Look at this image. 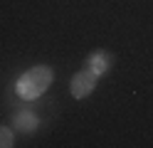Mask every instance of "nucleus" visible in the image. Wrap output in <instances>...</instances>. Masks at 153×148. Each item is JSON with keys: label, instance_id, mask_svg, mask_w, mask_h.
Listing matches in <instances>:
<instances>
[{"label": "nucleus", "instance_id": "f257e3e1", "mask_svg": "<svg viewBox=\"0 0 153 148\" xmlns=\"http://www.w3.org/2000/svg\"><path fill=\"white\" fill-rule=\"evenodd\" d=\"M54 79V72L47 64H37L32 69H27V72L17 79V94H20L22 99H37L42 96L47 89H50Z\"/></svg>", "mask_w": 153, "mask_h": 148}, {"label": "nucleus", "instance_id": "f03ea898", "mask_svg": "<svg viewBox=\"0 0 153 148\" xmlns=\"http://www.w3.org/2000/svg\"><path fill=\"white\" fill-rule=\"evenodd\" d=\"M94 86H97V74H94L91 69H82V72H76L72 77L69 91H72L74 99H84V96H89L94 91Z\"/></svg>", "mask_w": 153, "mask_h": 148}, {"label": "nucleus", "instance_id": "7ed1b4c3", "mask_svg": "<svg viewBox=\"0 0 153 148\" xmlns=\"http://www.w3.org/2000/svg\"><path fill=\"white\" fill-rule=\"evenodd\" d=\"M114 64V54L109 52H104V49H97V52H91L87 57V69H91L94 74H104V72H109V67Z\"/></svg>", "mask_w": 153, "mask_h": 148}, {"label": "nucleus", "instance_id": "20e7f679", "mask_svg": "<svg viewBox=\"0 0 153 148\" xmlns=\"http://www.w3.org/2000/svg\"><path fill=\"white\" fill-rule=\"evenodd\" d=\"M13 123H15L17 131H22V133H32V131H37V126H40V121H37V116L32 111H17Z\"/></svg>", "mask_w": 153, "mask_h": 148}, {"label": "nucleus", "instance_id": "39448f33", "mask_svg": "<svg viewBox=\"0 0 153 148\" xmlns=\"http://www.w3.org/2000/svg\"><path fill=\"white\" fill-rule=\"evenodd\" d=\"M13 141H15V138H13V131H10L7 126H0V148H10Z\"/></svg>", "mask_w": 153, "mask_h": 148}]
</instances>
